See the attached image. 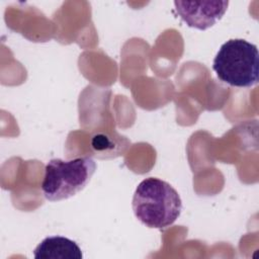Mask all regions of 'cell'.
<instances>
[{"label": "cell", "instance_id": "obj_2", "mask_svg": "<svg viewBox=\"0 0 259 259\" xmlns=\"http://www.w3.org/2000/svg\"><path fill=\"white\" fill-rule=\"evenodd\" d=\"M212 69L218 78L230 86L252 87L258 83V49L254 44L242 38L229 39L217 53Z\"/></svg>", "mask_w": 259, "mask_h": 259}, {"label": "cell", "instance_id": "obj_4", "mask_svg": "<svg viewBox=\"0 0 259 259\" xmlns=\"http://www.w3.org/2000/svg\"><path fill=\"white\" fill-rule=\"evenodd\" d=\"M174 5L177 14L188 26L205 30L224 16L229 1H174Z\"/></svg>", "mask_w": 259, "mask_h": 259}, {"label": "cell", "instance_id": "obj_1", "mask_svg": "<svg viewBox=\"0 0 259 259\" xmlns=\"http://www.w3.org/2000/svg\"><path fill=\"white\" fill-rule=\"evenodd\" d=\"M136 218L151 229H166L173 225L182 210L179 193L168 182L155 177L144 179L133 196Z\"/></svg>", "mask_w": 259, "mask_h": 259}, {"label": "cell", "instance_id": "obj_5", "mask_svg": "<svg viewBox=\"0 0 259 259\" xmlns=\"http://www.w3.org/2000/svg\"><path fill=\"white\" fill-rule=\"evenodd\" d=\"M35 259H82V251L77 243L62 236L45 238L34 249Z\"/></svg>", "mask_w": 259, "mask_h": 259}, {"label": "cell", "instance_id": "obj_3", "mask_svg": "<svg viewBox=\"0 0 259 259\" xmlns=\"http://www.w3.org/2000/svg\"><path fill=\"white\" fill-rule=\"evenodd\" d=\"M96 169L91 157L52 159L45 167L41 191L46 199L58 201L74 196L89 183Z\"/></svg>", "mask_w": 259, "mask_h": 259}]
</instances>
